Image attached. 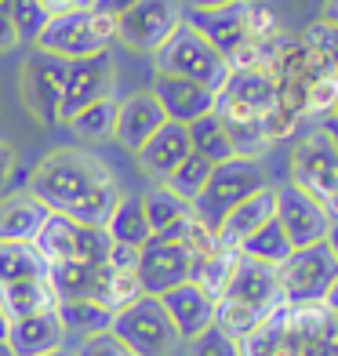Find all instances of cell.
Instances as JSON below:
<instances>
[{"instance_id":"obj_1","label":"cell","mask_w":338,"mask_h":356,"mask_svg":"<svg viewBox=\"0 0 338 356\" xmlns=\"http://www.w3.org/2000/svg\"><path fill=\"white\" fill-rule=\"evenodd\" d=\"M26 189L51 215H66L80 225H106L113 207L124 197L113 168L91 149H80V145L51 149L29 171Z\"/></svg>"},{"instance_id":"obj_2","label":"cell","mask_w":338,"mask_h":356,"mask_svg":"<svg viewBox=\"0 0 338 356\" xmlns=\"http://www.w3.org/2000/svg\"><path fill=\"white\" fill-rule=\"evenodd\" d=\"M153 66H156V73L193 80V84H200V88L215 91V95L222 91L225 80H230V58H225L204 33H197L186 19L164 40V47L153 55Z\"/></svg>"},{"instance_id":"obj_3","label":"cell","mask_w":338,"mask_h":356,"mask_svg":"<svg viewBox=\"0 0 338 356\" xmlns=\"http://www.w3.org/2000/svg\"><path fill=\"white\" fill-rule=\"evenodd\" d=\"M113 44H117V22L99 15V11H91V8H77V11L51 15L33 47L73 62V58L109 51Z\"/></svg>"},{"instance_id":"obj_4","label":"cell","mask_w":338,"mask_h":356,"mask_svg":"<svg viewBox=\"0 0 338 356\" xmlns=\"http://www.w3.org/2000/svg\"><path fill=\"white\" fill-rule=\"evenodd\" d=\"M287 171H291L287 182L298 186L305 197H313L338 222V149L324 135V127H313L295 142Z\"/></svg>"},{"instance_id":"obj_5","label":"cell","mask_w":338,"mask_h":356,"mask_svg":"<svg viewBox=\"0 0 338 356\" xmlns=\"http://www.w3.org/2000/svg\"><path fill=\"white\" fill-rule=\"evenodd\" d=\"M262 186H266L262 160L233 156V160H225V164H215L204 193L193 200V218L204 222L207 229H218L222 218L230 215L236 204H244L251 193H259Z\"/></svg>"},{"instance_id":"obj_6","label":"cell","mask_w":338,"mask_h":356,"mask_svg":"<svg viewBox=\"0 0 338 356\" xmlns=\"http://www.w3.org/2000/svg\"><path fill=\"white\" fill-rule=\"evenodd\" d=\"M109 334L131 356H171L182 349V338L175 334L160 298H150V295H142L127 309L113 313Z\"/></svg>"},{"instance_id":"obj_7","label":"cell","mask_w":338,"mask_h":356,"mask_svg":"<svg viewBox=\"0 0 338 356\" xmlns=\"http://www.w3.org/2000/svg\"><path fill=\"white\" fill-rule=\"evenodd\" d=\"M66 58L47 55L40 47L26 55L22 70H19V95L26 113L44 127H58L62 124V91H66Z\"/></svg>"},{"instance_id":"obj_8","label":"cell","mask_w":338,"mask_h":356,"mask_svg":"<svg viewBox=\"0 0 338 356\" xmlns=\"http://www.w3.org/2000/svg\"><path fill=\"white\" fill-rule=\"evenodd\" d=\"M338 277V258L324 244L313 248H295L287 254V262L277 266V280H280V302L305 305V302H320L328 295V287Z\"/></svg>"},{"instance_id":"obj_9","label":"cell","mask_w":338,"mask_h":356,"mask_svg":"<svg viewBox=\"0 0 338 356\" xmlns=\"http://www.w3.org/2000/svg\"><path fill=\"white\" fill-rule=\"evenodd\" d=\"M182 0H138L131 11L117 19V44L135 55H156L164 40L182 26Z\"/></svg>"},{"instance_id":"obj_10","label":"cell","mask_w":338,"mask_h":356,"mask_svg":"<svg viewBox=\"0 0 338 356\" xmlns=\"http://www.w3.org/2000/svg\"><path fill=\"white\" fill-rule=\"evenodd\" d=\"M117 88V62L109 51L73 58L66 66V91H62V124L73 120L80 109H88L102 99H113Z\"/></svg>"},{"instance_id":"obj_11","label":"cell","mask_w":338,"mask_h":356,"mask_svg":"<svg viewBox=\"0 0 338 356\" xmlns=\"http://www.w3.org/2000/svg\"><path fill=\"white\" fill-rule=\"evenodd\" d=\"M277 225L287 233L291 248H313V244H324L335 218L320 207L313 197L291 182L277 186Z\"/></svg>"},{"instance_id":"obj_12","label":"cell","mask_w":338,"mask_h":356,"mask_svg":"<svg viewBox=\"0 0 338 356\" xmlns=\"http://www.w3.org/2000/svg\"><path fill=\"white\" fill-rule=\"evenodd\" d=\"M189 269H193V258L189 251L179 244V240H160L153 236L138 254V284H142V295L160 298L168 295L171 287H179L189 280Z\"/></svg>"},{"instance_id":"obj_13","label":"cell","mask_w":338,"mask_h":356,"mask_svg":"<svg viewBox=\"0 0 338 356\" xmlns=\"http://www.w3.org/2000/svg\"><path fill=\"white\" fill-rule=\"evenodd\" d=\"M248 4L251 0H233L222 8H200V11H186V22L211 40L225 58H236L244 47H251L248 33Z\"/></svg>"},{"instance_id":"obj_14","label":"cell","mask_w":338,"mask_h":356,"mask_svg":"<svg viewBox=\"0 0 338 356\" xmlns=\"http://www.w3.org/2000/svg\"><path fill=\"white\" fill-rule=\"evenodd\" d=\"M164 124H168V117H164V109H160V102L153 99V91H135V95H127V99L117 102L113 142L135 156Z\"/></svg>"},{"instance_id":"obj_15","label":"cell","mask_w":338,"mask_h":356,"mask_svg":"<svg viewBox=\"0 0 338 356\" xmlns=\"http://www.w3.org/2000/svg\"><path fill=\"white\" fill-rule=\"evenodd\" d=\"M222 298L240 302L255 313H269L273 305H280V280H277V266H266V262H251V258L240 254V262L233 269V280L230 287L222 291Z\"/></svg>"},{"instance_id":"obj_16","label":"cell","mask_w":338,"mask_h":356,"mask_svg":"<svg viewBox=\"0 0 338 356\" xmlns=\"http://www.w3.org/2000/svg\"><path fill=\"white\" fill-rule=\"evenodd\" d=\"M4 342L15 356H55V353H66L70 334L62 327L58 313L47 309V313H37V316L11 320Z\"/></svg>"},{"instance_id":"obj_17","label":"cell","mask_w":338,"mask_h":356,"mask_svg":"<svg viewBox=\"0 0 338 356\" xmlns=\"http://www.w3.org/2000/svg\"><path fill=\"white\" fill-rule=\"evenodd\" d=\"M153 99L160 102L164 117L175 120V124H193L197 117L215 109V91H207L193 80H182V76H171V73H156L153 76Z\"/></svg>"},{"instance_id":"obj_18","label":"cell","mask_w":338,"mask_h":356,"mask_svg":"<svg viewBox=\"0 0 338 356\" xmlns=\"http://www.w3.org/2000/svg\"><path fill=\"white\" fill-rule=\"evenodd\" d=\"M189 153H193V145H189L186 124L168 120V124L160 127V131L135 153V168L146 175L150 182H164V178H168L175 168H179Z\"/></svg>"},{"instance_id":"obj_19","label":"cell","mask_w":338,"mask_h":356,"mask_svg":"<svg viewBox=\"0 0 338 356\" xmlns=\"http://www.w3.org/2000/svg\"><path fill=\"white\" fill-rule=\"evenodd\" d=\"M160 305H164V313L171 320L175 334L189 342V338H197L200 331H207L215 323V298H207L197 284H179L171 287L168 295H160Z\"/></svg>"},{"instance_id":"obj_20","label":"cell","mask_w":338,"mask_h":356,"mask_svg":"<svg viewBox=\"0 0 338 356\" xmlns=\"http://www.w3.org/2000/svg\"><path fill=\"white\" fill-rule=\"evenodd\" d=\"M273 218H277V186H262L259 193H251V197L244 204H236L230 215L222 218V225L215 229L218 244L222 248H240L248 236H255L262 229V225H269Z\"/></svg>"},{"instance_id":"obj_21","label":"cell","mask_w":338,"mask_h":356,"mask_svg":"<svg viewBox=\"0 0 338 356\" xmlns=\"http://www.w3.org/2000/svg\"><path fill=\"white\" fill-rule=\"evenodd\" d=\"M215 117L222 120V127H225V135H230L236 156L262 160L273 149L266 131H262V113H255V109H248V106H240L233 99H225V95H218V99H215Z\"/></svg>"},{"instance_id":"obj_22","label":"cell","mask_w":338,"mask_h":356,"mask_svg":"<svg viewBox=\"0 0 338 356\" xmlns=\"http://www.w3.org/2000/svg\"><path fill=\"white\" fill-rule=\"evenodd\" d=\"M47 215L51 211L29 189L0 197V244H33Z\"/></svg>"},{"instance_id":"obj_23","label":"cell","mask_w":338,"mask_h":356,"mask_svg":"<svg viewBox=\"0 0 338 356\" xmlns=\"http://www.w3.org/2000/svg\"><path fill=\"white\" fill-rule=\"evenodd\" d=\"M142 197V207H146V218H150V229L160 240H179V233L189 225L193 218V204L182 200L179 193H171L164 182H153Z\"/></svg>"},{"instance_id":"obj_24","label":"cell","mask_w":338,"mask_h":356,"mask_svg":"<svg viewBox=\"0 0 338 356\" xmlns=\"http://www.w3.org/2000/svg\"><path fill=\"white\" fill-rule=\"evenodd\" d=\"M225 99H233L240 106H248L255 113H266L277 106V80H273L269 66H244V70H230V80L222 84Z\"/></svg>"},{"instance_id":"obj_25","label":"cell","mask_w":338,"mask_h":356,"mask_svg":"<svg viewBox=\"0 0 338 356\" xmlns=\"http://www.w3.org/2000/svg\"><path fill=\"white\" fill-rule=\"evenodd\" d=\"M58 298L47 277H37V280H19V284H0V309H4L8 323L11 320H22V316H37V313H47L55 309Z\"/></svg>"},{"instance_id":"obj_26","label":"cell","mask_w":338,"mask_h":356,"mask_svg":"<svg viewBox=\"0 0 338 356\" xmlns=\"http://www.w3.org/2000/svg\"><path fill=\"white\" fill-rule=\"evenodd\" d=\"M102 229L109 233L113 244H127V248H146L153 240V229H150V218H146V207H142V197H131L124 193L120 204L113 207V215L106 218Z\"/></svg>"},{"instance_id":"obj_27","label":"cell","mask_w":338,"mask_h":356,"mask_svg":"<svg viewBox=\"0 0 338 356\" xmlns=\"http://www.w3.org/2000/svg\"><path fill=\"white\" fill-rule=\"evenodd\" d=\"M236 262H240V251L236 248H215L211 254H204V258H197L193 262V269H189V284H197L207 298H222V291L230 287V280H233V269H236Z\"/></svg>"},{"instance_id":"obj_28","label":"cell","mask_w":338,"mask_h":356,"mask_svg":"<svg viewBox=\"0 0 338 356\" xmlns=\"http://www.w3.org/2000/svg\"><path fill=\"white\" fill-rule=\"evenodd\" d=\"M55 313L62 320V327H66V334H73L77 342L88 334H99V331H109L113 323V313L106 309V305H99L95 298H66L55 305Z\"/></svg>"},{"instance_id":"obj_29","label":"cell","mask_w":338,"mask_h":356,"mask_svg":"<svg viewBox=\"0 0 338 356\" xmlns=\"http://www.w3.org/2000/svg\"><path fill=\"white\" fill-rule=\"evenodd\" d=\"M186 131H189V145H193V153H200L204 160H211V164H225V160H233V142L230 135H225V127L222 120L215 117V109L211 113H204V117H197L193 124H186Z\"/></svg>"},{"instance_id":"obj_30","label":"cell","mask_w":338,"mask_h":356,"mask_svg":"<svg viewBox=\"0 0 338 356\" xmlns=\"http://www.w3.org/2000/svg\"><path fill=\"white\" fill-rule=\"evenodd\" d=\"M77 229H80V222H73V218H66V215H47L44 229H40L37 240H33V248L40 251V258H44L47 266H55V262H73Z\"/></svg>"},{"instance_id":"obj_31","label":"cell","mask_w":338,"mask_h":356,"mask_svg":"<svg viewBox=\"0 0 338 356\" xmlns=\"http://www.w3.org/2000/svg\"><path fill=\"white\" fill-rule=\"evenodd\" d=\"M138 298H142L138 273H124V269L99 266V280H95V302H99V305H106L109 313H120L131 302H138Z\"/></svg>"},{"instance_id":"obj_32","label":"cell","mask_w":338,"mask_h":356,"mask_svg":"<svg viewBox=\"0 0 338 356\" xmlns=\"http://www.w3.org/2000/svg\"><path fill=\"white\" fill-rule=\"evenodd\" d=\"M113 124H117V99H102L88 109H80L73 120H66V127L73 131V138L80 145H99L113 138Z\"/></svg>"},{"instance_id":"obj_33","label":"cell","mask_w":338,"mask_h":356,"mask_svg":"<svg viewBox=\"0 0 338 356\" xmlns=\"http://www.w3.org/2000/svg\"><path fill=\"white\" fill-rule=\"evenodd\" d=\"M95 280H99V266L84 262H55L47 266V284H51L55 298H95Z\"/></svg>"},{"instance_id":"obj_34","label":"cell","mask_w":338,"mask_h":356,"mask_svg":"<svg viewBox=\"0 0 338 356\" xmlns=\"http://www.w3.org/2000/svg\"><path fill=\"white\" fill-rule=\"evenodd\" d=\"M47 277V262L33 244H0V284Z\"/></svg>"},{"instance_id":"obj_35","label":"cell","mask_w":338,"mask_h":356,"mask_svg":"<svg viewBox=\"0 0 338 356\" xmlns=\"http://www.w3.org/2000/svg\"><path fill=\"white\" fill-rule=\"evenodd\" d=\"M244 258H251V262H266V266H280L287 262V254H291V240H287V233L277 225V218H273L269 225H262L255 236H248L244 244L236 248Z\"/></svg>"},{"instance_id":"obj_36","label":"cell","mask_w":338,"mask_h":356,"mask_svg":"<svg viewBox=\"0 0 338 356\" xmlns=\"http://www.w3.org/2000/svg\"><path fill=\"white\" fill-rule=\"evenodd\" d=\"M211 171H215L211 160H204L200 153H189L182 164L164 178V186H168L171 193H179L182 200L193 204V200H197L200 193H204V186H207V178H211Z\"/></svg>"},{"instance_id":"obj_37","label":"cell","mask_w":338,"mask_h":356,"mask_svg":"<svg viewBox=\"0 0 338 356\" xmlns=\"http://www.w3.org/2000/svg\"><path fill=\"white\" fill-rule=\"evenodd\" d=\"M335 102H338V73L328 70L309 80V88H305V109H302V120L305 117H316L324 120L335 113Z\"/></svg>"},{"instance_id":"obj_38","label":"cell","mask_w":338,"mask_h":356,"mask_svg":"<svg viewBox=\"0 0 338 356\" xmlns=\"http://www.w3.org/2000/svg\"><path fill=\"white\" fill-rule=\"evenodd\" d=\"M47 19H51V11L44 8V0H11V22L19 33V44H37Z\"/></svg>"},{"instance_id":"obj_39","label":"cell","mask_w":338,"mask_h":356,"mask_svg":"<svg viewBox=\"0 0 338 356\" xmlns=\"http://www.w3.org/2000/svg\"><path fill=\"white\" fill-rule=\"evenodd\" d=\"M302 44L309 47V51L324 62L328 70L338 73V26L335 22H324V19H316L302 29Z\"/></svg>"},{"instance_id":"obj_40","label":"cell","mask_w":338,"mask_h":356,"mask_svg":"<svg viewBox=\"0 0 338 356\" xmlns=\"http://www.w3.org/2000/svg\"><path fill=\"white\" fill-rule=\"evenodd\" d=\"M182 356H244V353H240V342L233 334H225L218 323H211L197 338L182 342Z\"/></svg>"},{"instance_id":"obj_41","label":"cell","mask_w":338,"mask_h":356,"mask_svg":"<svg viewBox=\"0 0 338 356\" xmlns=\"http://www.w3.org/2000/svg\"><path fill=\"white\" fill-rule=\"evenodd\" d=\"M113 240L102 225H80L77 229V251H73V262H84V266H106Z\"/></svg>"},{"instance_id":"obj_42","label":"cell","mask_w":338,"mask_h":356,"mask_svg":"<svg viewBox=\"0 0 338 356\" xmlns=\"http://www.w3.org/2000/svg\"><path fill=\"white\" fill-rule=\"evenodd\" d=\"M70 356H131L117 338H113L109 331H99V334H88V338H80L77 349Z\"/></svg>"},{"instance_id":"obj_43","label":"cell","mask_w":338,"mask_h":356,"mask_svg":"<svg viewBox=\"0 0 338 356\" xmlns=\"http://www.w3.org/2000/svg\"><path fill=\"white\" fill-rule=\"evenodd\" d=\"M138 254H142V248L113 244V248H109V258H106V266H109V269H124V273H135V269H138Z\"/></svg>"},{"instance_id":"obj_44","label":"cell","mask_w":338,"mask_h":356,"mask_svg":"<svg viewBox=\"0 0 338 356\" xmlns=\"http://www.w3.org/2000/svg\"><path fill=\"white\" fill-rule=\"evenodd\" d=\"M15 168H19V153H15V145H11V142L0 138V197H4V189L11 186Z\"/></svg>"},{"instance_id":"obj_45","label":"cell","mask_w":338,"mask_h":356,"mask_svg":"<svg viewBox=\"0 0 338 356\" xmlns=\"http://www.w3.org/2000/svg\"><path fill=\"white\" fill-rule=\"evenodd\" d=\"M135 4H138V0H91V11H99V15H106V19L117 22L120 15H127Z\"/></svg>"},{"instance_id":"obj_46","label":"cell","mask_w":338,"mask_h":356,"mask_svg":"<svg viewBox=\"0 0 338 356\" xmlns=\"http://www.w3.org/2000/svg\"><path fill=\"white\" fill-rule=\"evenodd\" d=\"M44 8L58 15V11H77V8H91V0H44Z\"/></svg>"},{"instance_id":"obj_47","label":"cell","mask_w":338,"mask_h":356,"mask_svg":"<svg viewBox=\"0 0 338 356\" xmlns=\"http://www.w3.org/2000/svg\"><path fill=\"white\" fill-rule=\"evenodd\" d=\"M320 305H324L328 313H338V277H335V284L328 287V295L320 298Z\"/></svg>"},{"instance_id":"obj_48","label":"cell","mask_w":338,"mask_h":356,"mask_svg":"<svg viewBox=\"0 0 338 356\" xmlns=\"http://www.w3.org/2000/svg\"><path fill=\"white\" fill-rule=\"evenodd\" d=\"M320 127H324V135L335 142V149H338V120L335 117H324V120H320Z\"/></svg>"},{"instance_id":"obj_49","label":"cell","mask_w":338,"mask_h":356,"mask_svg":"<svg viewBox=\"0 0 338 356\" xmlns=\"http://www.w3.org/2000/svg\"><path fill=\"white\" fill-rule=\"evenodd\" d=\"M320 19L338 26V0H324V11H320Z\"/></svg>"},{"instance_id":"obj_50","label":"cell","mask_w":338,"mask_h":356,"mask_svg":"<svg viewBox=\"0 0 338 356\" xmlns=\"http://www.w3.org/2000/svg\"><path fill=\"white\" fill-rule=\"evenodd\" d=\"M328 248L335 251V258H338V222L331 225V233H328Z\"/></svg>"},{"instance_id":"obj_51","label":"cell","mask_w":338,"mask_h":356,"mask_svg":"<svg viewBox=\"0 0 338 356\" xmlns=\"http://www.w3.org/2000/svg\"><path fill=\"white\" fill-rule=\"evenodd\" d=\"M8 338V316H4V309H0V342Z\"/></svg>"},{"instance_id":"obj_52","label":"cell","mask_w":338,"mask_h":356,"mask_svg":"<svg viewBox=\"0 0 338 356\" xmlns=\"http://www.w3.org/2000/svg\"><path fill=\"white\" fill-rule=\"evenodd\" d=\"M0 15H11V0H0Z\"/></svg>"},{"instance_id":"obj_53","label":"cell","mask_w":338,"mask_h":356,"mask_svg":"<svg viewBox=\"0 0 338 356\" xmlns=\"http://www.w3.org/2000/svg\"><path fill=\"white\" fill-rule=\"evenodd\" d=\"M0 356H15V353L8 349V342H0Z\"/></svg>"},{"instance_id":"obj_54","label":"cell","mask_w":338,"mask_h":356,"mask_svg":"<svg viewBox=\"0 0 338 356\" xmlns=\"http://www.w3.org/2000/svg\"><path fill=\"white\" fill-rule=\"evenodd\" d=\"M331 320H335V342H338V313H331Z\"/></svg>"},{"instance_id":"obj_55","label":"cell","mask_w":338,"mask_h":356,"mask_svg":"<svg viewBox=\"0 0 338 356\" xmlns=\"http://www.w3.org/2000/svg\"><path fill=\"white\" fill-rule=\"evenodd\" d=\"M331 117H335V120H338V102H335V113H331Z\"/></svg>"},{"instance_id":"obj_56","label":"cell","mask_w":338,"mask_h":356,"mask_svg":"<svg viewBox=\"0 0 338 356\" xmlns=\"http://www.w3.org/2000/svg\"><path fill=\"white\" fill-rule=\"evenodd\" d=\"M55 356H70V353H55Z\"/></svg>"},{"instance_id":"obj_57","label":"cell","mask_w":338,"mask_h":356,"mask_svg":"<svg viewBox=\"0 0 338 356\" xmlns=\"http://www.w3.org/2000/svg\"><path fill=\"white\" fill-rule=\"evenodd\" d=\"M305 356H316V353H305Z\"/></svg>"}]
</instances>
